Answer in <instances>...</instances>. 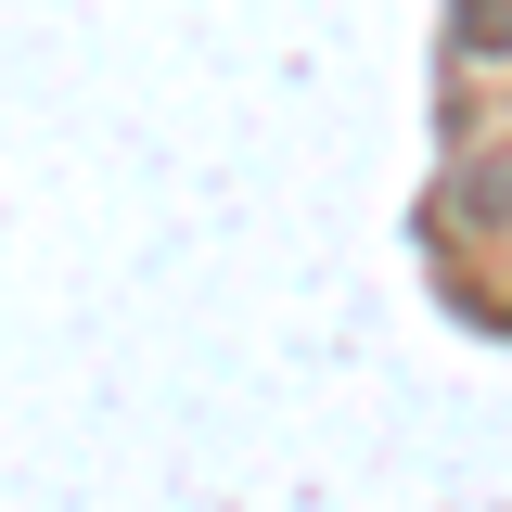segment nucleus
<instances>
[{
    "mask_svg": "<svg viewBox=\"0 0 512 512\" xmlns=\"http://www.w3.org/2000/svg\"><path fill=\"white\" fill-rule=\"evenodd\" d=\"M448 39L461 64H512V0H448Z\"/></svg>",
    "mask_w": 512,
    "mask_h": 512,
    "instance_id": "nucleus-1",
    "label": "nucleus"
}]
</instances>
